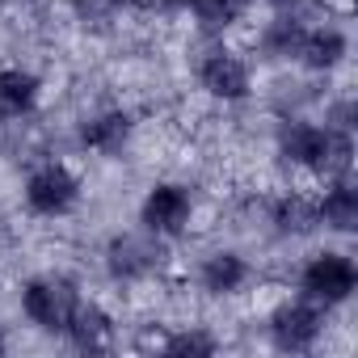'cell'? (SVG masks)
I'll use <instances>...</instances> for the list:
<instances>
[{
    "mask_svg": "<svg viewBox=\"0 0 358 358\" xmlns=\"http://www.w3.org/2000/svg\"><path fill=\"white\" fill-rule=\"evenodd\" d=\"M345 34L341 30H333V26H320V30H308L303 26V34H299V47H295V64H303V68H312V72H329V68H337L341 59H345Z\"/></svg>",
    "mask_w": 358,
    "mask_h": 358,
    "instance_id": "cell-11",
    "label": "cell"
},
{
    "mask_svg": "<svg viewBox=\"0 0 358 358\" xmlns=\"http://www.w3.org/2000/svg\"><path fill=\"white\" fill-rule=\"evenodd\" d=\"M97 5H122V0H97Z\"/></svg>",
    "mask_w": 358,
    "mask_h": 358,
    "instance_id": "cell-22",
    "label": "cell"
},
{
    "mask_svg": "<svg viewBox=\"0 0 358 358\" xmlns=\"http://www.w3.org/2000/svg\"><path fill=\"white\" fill-rule=\"evenodd\" d=\"M0 354H5V329H0Z\"/></svg>",
    "mask_w": 358,
    "mask_h": 358,
    "instance_id": "cell-21",
    "label": "cell"
},
{
    "mask_svg": "<svg viewBox=\"0 0 358 358\" xmlns=\"http://www.w3.org/2000/svg\"><path fill=\"white\" fill-rule=\"evenodd\" d=\"M131 135H135V122L127 110H101V114L85 118V127H80V143L97 156H122Z\"/></svg>",
    "mask_w": 358,
    "mask_h": 358,
    "instance_id": "cell-9",
    "label": "cell"
},
{
    "mask_svg": "<svg viewBox=\"0 0 358 358\" xmlns=\"http://www.w3.org/2000/svg\"><path fill=\"white\" fill-rule=\"evenodd\" d=\"M299 34H303V22H299L295 13H278V17L266 26L262 47H266V55H274V59H295Z\"/></svg>",
    "mask_w": 358,
    "mask_h": 358,
    "instance_id": "cell-16",
    "label": "cell"
},
{
    "mask_svg": "<svg viewBox=\"0 0 358 358\" xmlns=\"http://www.w3.org/2000/svg\"><path fill=\"white\" fill-rule=\"evenodd\" d=\"M324 333V308L312 299H287L270 312V341L282 354H308Z\"/></svg>",
    "mask_w": 358,
    "mask_h": 358,
    "instance_id": "cell-4",
    "label": "cell"
},
{
    "mask_svg": "<svg viewBox=\"0 0 358 358\" xmlns=\"http://www.w3.org/2000/svg\"><path fill=\"white\" fill-rule=\"evenodd\" d=\"M324 127H333V131H354V101H337L333 110H329V122Z\"/></svg>",
    "mask_w": 358,
    "mask_h": 358,
    "instance_id": "cell-19",
    "label": "cell"
},
{
    "mask_svg": "<svg viewBox=\"0 0 358 358\" xmlns=\"http://www.w3.org/2000/svg\"><path fill=\"white\" fill-rule=\"evenodd\" d=\"M270 224H274L282 236H308V232L320 228V211H316V203L303 199V194H278V199L270 203Z\"/></svg>",
    "mask_w": 358,
    "mask_h": 358,
    "instance_id": "cell-15",
    "label": "cell"
},
{
    "mask_svg": "<svg viewBox=\"0 0 358 358\" xmlns=\"http://www.w3.org/2000/svg\"><path fill=\"white\" fill-rule=\"evenodd\" d=\"M80 203V177L59 164V160H47L38 164L30 177H26V207L43 220H59L68 211H76Z\"/></svg>",
    "mask_w": 358,
    "mask_h": 358,
    "instance_id": "cell-2",
    "label": "cell"
},
{
    "mask_svg": "<svg viewBox=\"0 0 358 358\" xmlns=\"http://www.w3.org/2000/svg\"><path fill=\"white\" fill-rule=\"evenodd\" d=\"M199 85L220 101H245L249 89H253V76H249V64L241 55L215 47L199 59Z\"/></svg>",
    "mask_w": 358,
    "mask_h": 358,
    "instance_id": "cell-8",
    "label": "cell"
},
{
    "mask_svg": "<svg viewBox=\"0 0 358 358\" xmlns=\"http://www.w3.org/2000/svg\"><path fill=\"white\" fill-rule=\"evenodd\" d=\"M245 5H249V0H194L190 9H194V17H199V26H203V30L220 34V30H228V26H236V22H241Z\"/></svg>",
    "mask_w": 358,
    "mask_h": 358,
    "instance_id": "cell-17",
    "label": "cell"
},
{
    "mask_svg": "<svg viewBox=\"0 0 358 358\" xmlns=\"http://www.w3.org/2000/svg\"><path fill=\"white\" fill-rule=\"evenodd\" d=\"M199 282H203L207 295H236L249 282V262L241 253H232V249H220V253H211L203 262Z\"/></svg>",
    "mask_w": 358,
    "mask_h": 358,
    "instance_id": "cell-14",
    "label": "cell"
},
{
    "mask_svg": "<svg viewBox=\"0 0 358 358\" xmlns=\"http://www.w3.org/2000/svg\"><path fill=\"white\" fill-rule=\"evenodd\" d=\"M316 211H320V228H333V232L358 228V190L350 177H329V190L316 203Z\"/></svg>",
    "mask_w": 358,
    "mask_h": 358,
    "instance_id": "cell-13",
    "label": "cell"
},
{
    "mask_svg": "<svg viewBox=\"0 0 358 358\" xmlns=\"http://www.w3.org/2000/svg\"><path fill=\"white\" fill-rule=\"evenodd\" d=\"M156 241L160 236H152V232L148 236H135V232L114 236L106 245V270H110V278L114 282H139V278L156 274L160 262H164V253H160Z\"/></svg>",
    "mask_w": 358,
    "mask_h": 358,
    "instance_id": "cell-7",
    "label": "cell"
},
{
    "mask_svg": "<svg viewBox=\"0 0 358 358\" xmlns=\"http://www.w3.org/2000/svg\"><path fill=\"white\" fill-rule=\"evenodd\" d=\"M38 76L26 72V68H0V122H13V118H26L34 106H38Z\"/></svg>",
    "mask_w": 358,
    "mask_h": 358,
    "instance_id": "cell-12",
    "label": "cell"
},
{
    "mask_svg": "<svg viewBox=\"0 0 358 358\" xmlns=\"http://www.w3.org/2000/svg\"><path fill=\"white\" fill-rule=\"evenodd\" d=\"M354 287H358V270H354V262H350L345 253H316V257L303 266V274H299L303 299H312V303H320V308L345 303V299L354 295Z\"/></svg>",
    "mask_w": 358,
    "mask_h": 358,
    "instance_id": "cell-3",
    "label": "cell"
},
{
    "mask_svg": "<svg viewBox=\"0 0 358 358\" xmlns=\"http://www.w3.org/2000/svg\"><path fill=\"white\" fill-rule=\"evenodd\" d=\"M64 337H68L76 350H85V354H101V350H110V345H114V320H110V312H106V308L85 303V299H80V308L72 312V320H68Z\"/></svg>",
    "mask_w": 358,
    "mask_h": 358,
    "instance_id": "cell-10",
    "label": "cell"
},
{
    "mask_svg": "<svg viewBox=\"0 0 358 358\" xmlns=\"http://www.w3.org/2000/svg\"><path fill=\"white\" fill-rule=\"evenodd\" d=\"M160 5H173V9H182V5H194V0H160Z\"/></svg>",
    "mask_w": 358,
    "mask_h": 358,
    "instance_id": "cell-20",
    "label": "cell"
},
{
    "mask_svg": "<svg viewBox=\"0 0 358 358\" xmlns=\"http://www.w3.org/2000/svg\"><path fill=\"white\" fill-rule=\"evenodd\" d=\"M80 308V287L64 274H38L22 287V312L30 324H38L43 333H59L68 329L72 312Z\"/></svg>",
    "mask_w": 358,
    "mask_h": 358,
    "instance_id": "cell-1",
    "label": "cell"
},
{
    "mask_svg": "<svg viewBox=\"0 0 358 358\" xmlns=\"http://www.w3.org/2000/svg\"><path fill=\"white\" fill-rule=\"evenodd\" d=\"M194 220V194L177 182H160L143 194V207H139V224L143 232L152 236H182Z\"/></svg>",
    "mask_w": 358,
    "mask_h": 358,
    "instance_id": "cell-5",
    "label": "cell"
},
{
    "mask_svg": "<svg viewBox=\"0 0 358 358\" xmlns=\"http://www.w3.org/2000/svg\"><path fill=\"white\" fill-rule=\"evenodd\" d=\"M278 156L295 169L308 173H329V156H333V131L308 118H287L278 127Z\"/></svg>",
    "mask_w": 358,
    "mask_h": 358,
    "instance_id": "cell-6",
    "label": "cell"
},
{
    "mask_svg": "<svg viewBox=\"0 0 358 358\" xmlns=\"http://www.w3.org/2000/svg\"><path fill=\"white\" fill-rule=\"evenodd\" d=\"M215 350H220V341H215L207 329H182V333L164 337V354H190V358H207V354H215Z\"/></svg>",
    "mask_w": 358,
    "mask_h": 358,
    "instance_id": "cell-18",
    "label": "cell"
}]
</instances>
